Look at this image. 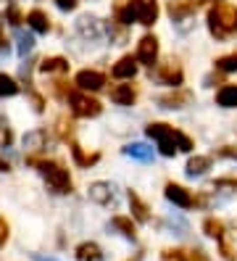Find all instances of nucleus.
<instances>
[{
  "label": "nucleus",
  "instance_id": "4",
  "mask_svg": "<svg viewBox=\"0 0 237 261\" xmlns=\"http://www.w3.org/2000/svg\"><path fill=\"white\" fill-rule=\"evenodd\" d=\"M69 106H71V111L82 119H92L103 111V106L98 100L90 98V95H82V93H69Z\"/></svg>",
  "mask_w": 237,
  "mask_h": 261
},
{
  "label": "nucleus",
  "instance_id": "33",
  "mask_svg": "<svg viewBox=\"0 0 237 261\" xmlns=\"http://www.w3.org/2000/svg\"><path fill=\"white\" fill-rule=\"evenodd\" d=\"M177 148H179V150H193V140H190L187 135L177 132Z\"/></svg>",
  "mask_w": 237,
  "mask_h": 261
},
{
  "label": "nucleus",
  "instance_id": "22",
  "mask_svg": "<svg viewBox=\"0 0 237 261\" xmlns=\"http://www.w3.org/2000/svg\"><path fill=\"white\" fill-rule=\"evenodd\" d=\"M114 13H116V21L119 24H132L135 21V11H132V0H116L114 6Z\"/></svg>",
  "mask_w": 237,
  "mask_h": 261
},
{
  "label": "nucleus",
  "instance_id": "35",
  "mask_svg": "<svg viewBox=\"0 0 237 261\" xmlns=\"http://www.w3.org/2000/svg\"><path fill=\"white\" fill-rule=\"evenodd\" d=\"M219 156H221V159H234V161H237V148L224 145V148H219Z\"/></svg>",
  "mask_w": 237,
  "mask_h": 261
},
{
  "label": "nucleus",
  "instance_id": "30",
  "mask_svg": "<svg viewBox=\"0 0 237 261\" xmlns=\"http://www.w3.org/2000/svg\"><path fill=\"white\" fill-rule=\"evenodd\" d=\"M216 69L219 71H237V53L216 58Z\"/></svg>",
  "mask_w": 237,
  "mask_h": 261
},
{
  "label": "nucleus",
  "instance_id": "10",
  "mask_svg": "<svg viewBox=\"0 0 237 261\" xmlns=\"http://www.w3.org/2000/svg\"><path fill=\"white\" fill-rule=\"evenodd\" d=\"M87 193H90V201L98 203V206H108V203H114V198H116L111 182H92Z\"/></svg>",
  "mask_w": 237,
  "mask_h": 261
},
{
  "label": "nucleus",
  "instance_id": "12",
  "mask_svg": "<svg viewBox=\"0 0 237 261\" xmlns=\"http://www.w3.org/2000/svg\"><path fill=\"white\" fill-rule=\"evenodd\" d=\"M106 85V76L100 71H92V69H85L76 74V87L85 90V93H95V90H100Z\"/></svg>",
  "mask_w": 237,
  "mask_h": 261
},
{
  "label": "nucleus",
  "instance_id": "34",
  "mask_svg": "<svg viewBox=\"0 0 237 261\" xmlns=\"http://www.w3.org/2000/svg\"><path fill=\"white\" fill-rule=\"evenodd\" d=\"M111 37L116 40V45H124L126 42V32H124V29H119V27H114V24H111Z\"/></svg>",
  "mask_w": 237,
  "mask_h": 261
},
{
  "label": "nucleus",
  "instance_id": "3",
  "mask_svg": "<svg viewBox=\"0 0 237 261\" xmlns=\"http://www.w3.org/2000/svg\"><path fill=\"white\" fill-rule=\"evenodd\" d=\"M148 137L158 143V150L164 153V156H174L179 148H177V129L169 127V124H161V121H155V124H148Z\"/></svg>",
  "mask_w": 237,
  "mask_h": 261
},
{
  "label": "nucleus",
  "instance_id": "20",
  "mask_svg": "<svg viewBox=\"0 0 237 261\" xmlns=\"http://www.w3.org/2000/svg\"><path fill=\"white\" fill-rule=\"evenodd\" d=\"M27 24L35 29V32H40V35H47V29H50V21H47V16H45L40 8L27 13Z\"/></svg>",
  "mask_w": 237,
  "mask_h": 261
},
{
  "label": "nucleus",
  "instance_id": "14",
  "mask_svg": "<svg viewBox=\"0 0 237 261\" xmlns=\"http://www.w3.org/2000/svg\"><path fill=\"white\" fill-rule=\"evenodd\" d=\"M111 74H114L116 80H132L137 74V61L132 56H124L121 61H116V66L111 69Z\"/></svg>",
  "mask_w": 237,
  "mask_h": 261
},
{
  "label": "nucleus",
  "instance_id": "1",
  "mask_svg": "<svg viewBox=\"0 0 237 261\" xmlns=\"http://www.w3.org/2000/svg\"><path fill=\"white\" fill-rule=\"evenodd\" d=\"M208 29L216 40H229L237 35V8L229 3H216L208 11Z\"/></svg>",
  "mask_w": 237,
  "mask_h": 261
},
{
  "label": "nucleus",
  "instance_id": "13",
  "mask_svg": "<svg viewBox=\"0 0 237 261\" xmlns=\"http://www.w3.org/2000/svg\"><path fill=\"white\" fill-rule=\"evenodd\" d=\"M24 148L29 153H42L47 148V132L45 129H32L24 135Z\"/></svg>",
  "mask_w": 237,
  "mask_h": 261
},
{
  "label": "nucleus",
  "instance_id": "36",
  "mask_svg": "<svg viewBox=\"0 0 237 261\" xmlns=\"http://www.w3.org/2000/svg\"><path fill=\"white\" fill-rule=\"evenodd\" d=\"M6 240H8V222L0 217V248L6 245Z\"/></svg>",
  "mask_w": 237,
  "mask_h": 261
},
{
  "label": "nucleus",
  "instance_id": "40",
  "mask_svg": "<svg viewBox=\"0 0 237 261\" xmlns=\"http://www.w3.org/2000/svg\"><path fill=\"white\" fill-rule=\"evenodd\" d=\"M32 103H35V111H42L45 109V103H42V98L37 93H32Z\"/></svg>",
  "mask_w": 237,
  "mask_h": 261
},
{
  "label": "nucleus",
  "instance_id": "15",
  "mask_svg": "<svg viewBox=\"0 0 237 261\" xmlns=\"http://www.w3.org/2000/svg\"><path fill=\"white\" fill-rule=\"evenodd\" d=\"M111 100L119 103V106H132L137 100V90L132 85H116L111 90Z\"/></svg>",
  "mask_w": 237,
  "mask_h": 261
},
{
  "label": "nucleus",
  "instance_id": "21",
  "mask_svg": "<svg viewBox=\"0 0 237 261\" xmlns=\"http://www.w3.org/2000/svg\"><path fill=\"white\" fill-rule=\"evenodd\" d=\"M129 206H132V214H135V219H140V222H150V208L145 206V201L135 193V190H129Z\"/></svg>",
  "mask_w": 237,
  "mask_h": 261
},
{
  "label": "nucleus",
  "instance_id": "18",
  "mask_svg": "<svg viewBox=\"0 0 237 261\" xmlns=\"http://www.w3.org/2000/svg\"><path fill=\"white\" fill-rule=\"evenodd\" d=\"M164 261H208L203 256V251H164Z\"/></svg>",
  "mask_w": 237,
  "mask_h": 261
},
{
  "label": "nucleus",
  "instance_id": "24",
  "mask_svg": "<svg viewBox=\"0 0 237 261\" xmlns=\"http://www.w3.org/2000/svg\"><path fill=\"white\" fill-rule=\"evenodd\" d=\"M124 156L137 159V161H150L153 159V148H148L145 143H132V145L124 148Z\"/></svg>",
  "mask_w": 237,
  "mask_h": 261
},
{
  "label": "nucleus",
  "instance_id": "16",
  "mask_svg": "<svg viewBox=\"0 0 237 261\" xmlns=\"http://www.w3.org/2000/svg\"><path fill=\"white\" fill-rule=\"evenodd\" d=\"M208 169H211V159L208 156H195V159L187 161L185 172H187V177H203Z\"/></svg>",
  "mask_w": 237,
  "mask_h": 261
},
{
  "label": "nucleus",
  "instance_id": "11",
  "mask_svg": "<svg viewBox=\"0 0 237 261\" xmlns=\"http://www.w3.org/2000/svg\"><path fill=\"white\" fill-rule=\"evenodd\" d=\"M166 198H169L174 206H179V208H193L195 206L193 193H190L187 188H182V185H174V182H169V185H166Z\"/></svg>",
  "mask_w": 237,
  "mask_h": 261
},
{
  "label": "nucleus",
  "instance_id": "38",
  "mask_svg": "<svg viewBox=\"0 0 237 261\" xmlns=\"http://www.w3.org/2000/svg\"><path fill=\"white\" fill-rule=\"evenodd\" d=\"M8 21H11L13 27H19V24H21V13H19V8H8Z\"/></svg>",
  "mask_w": 237,
  "mask_h": 261
},
{
  "label": "nucleus",
  "instance_id": "19",
  "mask_svg": "<svg viewBox=\"0 0 237 261\" xmlns=\"http://www.w3.org/2000/svg\"><path fill=\"white\" fill-rule=\"evenodd\" d=\"M40 71H45V74H66L69 71V61L61 58V56L45 58L42 64H40Z\"/></svg>",
  "mask_w": 237,
  "mask_h": 261
},
{
  "label": "nucleus",
  "instance_id": "29",
  "mask_svg": "<svg viewBox=\"0 0 237 261\" xmlns=\"http://www.w3.org/2000/svg\"><path fill=\"white\" fill-rule=\"evenodd\" d=\"M16 40H19V56H27L32 48H35V37L27 35V32H21V29L16 32Z\"/></svg>",
  "mask_w": 237,
  "mask_h": 261
},
{
  "label": "nucleus",
  "instance_id": "39",
  "mask_svg": "<svg viewBox=\"0 0 237 261\" xmlns=\"http://www.w3.org/2000/svg\"><path fill=\"white\" fill-rule=\"evenodd\" d=\"M58 132H61V137H63V140H66V137H71V124H66V119H61L58 121Z\"/></svg>",
  "mask_w": 237,
  "mask_h": 261
},
{
  "label": "nucleus",
  "instance_id": "28",
  "mask_svg": "<svg viewBox=\"0 0 237 261\" xmlns=\"http://www.w3.org/2000/svg\"><path fill=\"white\" fill-rule=\"evenodd\" d=\"M71 153H74V161H76L79 166H90V164H95V161L100 159L98 153H90V156H87V153L79 148V145H71Z\"/></svg>",
  "mask_w": 237,
  "mask_h": 261
},
{
  "label": "nucleus",
  "instance_id": "2",
  "mask_svg": "<svg viewBox=\"0 0 237 261\" xmlns=\"http://www.w3.org/2000/svg\"><path fill=\"white\" fill-rule=\"evenodd\" d=\"M40 174L47 179V185H50L56 193H71V177H69V169H63L58 161H32Z\"/></svg>",
  "mask_w": 237,
  "mask_h": 261
},
{
  "label": "nucleus",
  "instance_id": "32",
  "mask_svg": "<svg viewBox=\"0 0 237 261\" xmlns=\"http://www.w3.org/2000/svg\"><path fill=\"white\" fill-rule=\"evenodd\" d=\"M219 243H221V256H224L227 261H237V253H234V248H232V245H229L224 238H221Z\"/></svg>",
  "mask_w": 237,
  "mask_h": 261
},
{
  "label": "nucleus",
  "instance_id": "17",
  "mask_svg": "<svg viewBox=\"0 0 237 261\" xmlns=\"http://www.w3.org/2000/svg\"><path fill=\"white\" fill-rule=\"evenodd\" d=\"M216 103L221 109H237V85H224L216 93Z\"/></svg>",
  "mask_w": 237,
  "mask_h": 261
},
{
  "label": "nucleus",
  "instance_id": "37",
  "mask_svg": "<svg viewBox=\"0 0 237 261\" xmlns=\"http://www.w3.org/2000/svg\"><path fill=\"white\" fill-rule=\"evenodd\" d=\"M76 3H79V0H56V6H58L61 11H74Z\"/></svg>",
  "mask_w": 237,
  "mask_h": 261
},
{
  "label": "nucleus",
  "instance_id": "23",
  "mask_svg": "<svg viewBox=\"0 0 237 261\" xmlns=\"http://www.w3.org/2000/svg\"><path fill=\"white\" fill-rule=\"evenodd\" d=\"M76 258L79 261H103V251H100V245H95V243H82L76 248Z\"/></svg>",
  "mask_w": 237,
  "mask_h": 261
},
{
  "label": "nucleus",
  "instance_id": "41",
  "mask_svg": "<svg viewBox=\"0 0 237 261\" xmlns=\"http://www.w3.org/2000/svg\"><path fill=\"white\" fill-rule=\"evenodd\" d=\"M6 48H8V40L3 35V27H0V50H6Z\"/></svg>",
  "mask_w": 237,
  "mask_h": 261
},
{
  "label": "nucleus",
  "instance_id": "26",
  "mask_svg": "<svg viewBox=\"0 0 237 261\" xmlns=\"http://www.w3.org/2000/svg\"><path fill=\"white\" fill-rule=\"evenodd\" d=\"M114 224L119 232L124 235V238H129V240H135V235H137V229H135V224H132V219H126V217H114Z\"/></svg>",
  "mask_w": 237,
  "mask_h": 261
},
{
  "label": "nucleus",
  "instance_id": "42",
  "mask_svg": "<svg viewBox=\"0 0 237 261\" xmlns=\"http://www.w3.org/2000/svg\"><path fill=\"white\" fill-rule=\"evenodd\" d=\"M8 169H11V164L6 159H0V172H8Z\"/></svg>",
  "mask_w": 237,
  "mask_h": 261
},
{
  "label": "nucleus",
  "instance_id": "25",
  "mask_svg": "<svg viewBox=\"0 0 237 261\" xmlns=\"http://www.w3.org/2000/svg\"><path fill=\"white\" fill-rule=\"evenodd\" d=\"M203 232L208 235V238H216V240H221V238H224V222H219V219L208 217V219L203 222Z\"/></svg>",
  "mask_w": 237,
  "mask_h": 261
},
{
  "label": "nucleus",
  "instance_id": "31",
  "mask_svg": "<svg viewBox=\"0 0 237 261\" xmlns=\"http://www.w3.org/2000/svg\"><path fill=\"white\" fill-rule=\"evenodd\" d=\"M11 143H13V132L6 121H0V148H11Z\"/></svg>",
  "mask_w": 237,
  "mask_h": 261
},
{
  "label": "nucleus",
  "instance_id": "27",
  "mask_svg": "<svg viewBox=\"0 0 237 261\" xmlns=\"http://www.w3.org/2000/svg\"><path fill=\"white\" fill-rule=\"evenodd\" d=\"M0 95H6V98L19 95V85H16L13 76H8V74H0Z\"/></svg>",
  "mask_w": 237,
  "mask_h": 261
},
{
  "label": "nucleus",
  "instance_id": "7",
  "mask_svg": "<svg viewBox=\"0 0 237 261\" xmlns=\"http://www.w3.org/2000/svg\"><path fill=\"white\" fill-rule=\"evenodd\" d=\"M190 103H193V93H190V90H179V87H174V93H166V95L158 98L161 109H185Z\"/></svg>",
  "mask_w": 237,
  "mask_h": 261
},
{
  "label": "nucleus",
  "instance_id": "8",
  "mask_svg": "<svg viewBox=\"0 0 237 261\" xmlns=\"http://www.w3.org/2000/svg\"><path fill=\"white\" fill-rule=\"evenodd\" d=\"M155 74H158V80H161L164 85H171V87H179L182 80H185L182 66L177 64V61H166V64H161Z\"/></svg>",
  "mask_w": 237,
  "mask_h": 261
},
{
  "label": "nucleus",
  "instance_id": "43",
  "mask_svg": "<svg viewBox=\"0 0 237 261\" xmlns=\"http://www.w3.org/2000/svg\"><path fill=\"white\" fill-rule=\"evenodd\" d=\"M35 261H58V258H50V256H35Z\"/></svg>",
  "mask_w": 237,
  "mask_h": 261
},
{
  "label": "nucleus",
  "instance_id": "5",
  "mask_svg": "<svg viewBox=\"0 0 237 261\" xmlns=\"http://www.w3.org/2000/svg\"><path fill=\"white\" fill-rule=\"evenodd\" d=\"M132 11H135V21L142 27H153L158 19V0H132Z\"/></svg>",
  "mask_w": 237,
  "mask_h": 261
},
{
  "label": "nucleus",
  "instance_id": "6",
  "mask_svg": "<svg viewBox=\"0 0 237 261\" xmlns=\"http://www.w3.org/2000/svg\"><path fill=\"white\" fill-rule=\"evenodd\" d=\"M76 32H79V37H85L90 42H98L103 37V24L95 16H90V13H85V16L76 19Z\"/></svg>",
  "mask_w": 237,
  "mask_h": 261
},
{
  "label": "nucleus",
  "instance_id": "9",
  "mask_svg": "<svg viewBox=\"0 0 237 261\" xmlns=\"http://www.w3.org/2000/svg\"><path fill=\"white\" fill-rule=\"evenodd\" d=\"M155 58H158V40L153 35H145L140 40V45H137V61L145 64V66H153Z\"/></svg>",
  "mask_w": 237,
  "mask_h": 261
}]
</instances>
